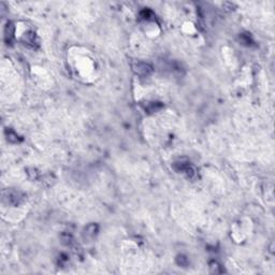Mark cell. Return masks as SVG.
<instances>
[{
	"instance_id": "7",
	"label": "cell",
	"mask_w": 275,
	"mask_h": 275,
	"mask_svg": "<svg viewBox=\"0 0 275 275\" xmlns=\"http://www.w3.org/2000/svg\"><path fill=\"white\" fill-rule=\"evenodd\" d=\"M210 268L212 269V272L213 273H220V271L219 270H217L218 268H219V264L217 263V262H211V263H210Z\"/></svg>"
},
{
	"instance_id": "8",
	"label": "cell",
	"mask_w": 275,
	"mask_h": 275,
	"mask_svg": "<svg viewBox=\"0 0 275 275\" xmlns=\"http://www.w3.org/2000/svg\"><path fill=\"white\" fill-rule=\"evenodd\" d=\"M182 260L179 259V258H177V262H179V264H181V266H185V264H187V259H186L185 257L181 256Z\"/></svg>"
},
{
	"instance_id": "5",
	"label": "cell",
	"mask_w": 275,
	"mask_h": 275,
	"mask_svg": "<svg viewBox=\"0 0 275 275\" xmlns=\"http://www.w3.org/2000/svg\"><path fill=\"white\" fill-rule=\"evenodd\" d=\"M61 240L66 245H71L73 243V238H72L71 234H68V233H64L61 235Z\"/></svg>"
},
{
	"instance_id": "2",
	"label": "cell",
	"mask_w": 275,
	"mask_h": 275,
	"mask_svg": "<svg viewBox=\"0 0 275 275\" xmlns=\"http://www.w3.org/2000/svg\"><path fill=\"white\" fill-rule=\"evenodd\" d=\"M7 193V199H8V202H10L11 204H14V205H16V204H19L22 201V199H23V197L21 196V193H16V191H8Z\"/></svg>"
},
{
	"instance_id": "1",
	"label": "cell",
	"mask_w": 275,
	"mask_h": 275,
	"mask_svg": "<svg viewBox=\"0 0 275 275\" xmlns=\"http://www.w3.org/2000/svg\"><path fill=\"white\" fill-rule=\"evenodd\" d=\"M132 69L138 75H141V76L149 75L151 73V71H153L151 66L146 64V62H137V64H134L132 66Z\"/></svg>"
},
{
	"instance_id": "4",
	"label": "cell",
	"mask_w": 275,
	"mask_h": 275,
	"mask_svg": "<svg viewBox=\"0 0 275 275\" xmlns=\"http://www.w3.org/2000/svg\"><path fill=\"white\" fill-rule=\"evenodd\" d=\"M13 31H14L13 26H12L11 23H9L7 25V28H5V40L8 42H11L12 38H13Z\"/></svg>"
},
{
	"instance_id": "6",
	"label": "cell",
	"mask_w": 275,
	"mask_h": 275,
	"mask_svg": "<svg viewBox=\"0 0 275 275\" xmlns=\"http://www.w3.org/2000/svg\"><path fill=\"white\" fill-rule=\"evenodd\" d=\"M8 139H9L11 142H17L19 141V135L15 134L13 131H9V134H8Z\"/></svg>"
},
{
	"instance_id": "3",
	"label": "cell",
	"mask_w": 275,
	"mask_h": 275,
	"mask_svg": "<svg viewBox=\"0 0 275 275\" xmlns=\"http://www.w3.org/2000/svg\"><path fill=\"white\" fill-rule=\"evenodd\" d=\"M97 231H98V226L96 224H92V225L87 226V227L85 228L84 234L87 238H94L95 234L97 233Z\"/></svg>"
}]
</instances>
